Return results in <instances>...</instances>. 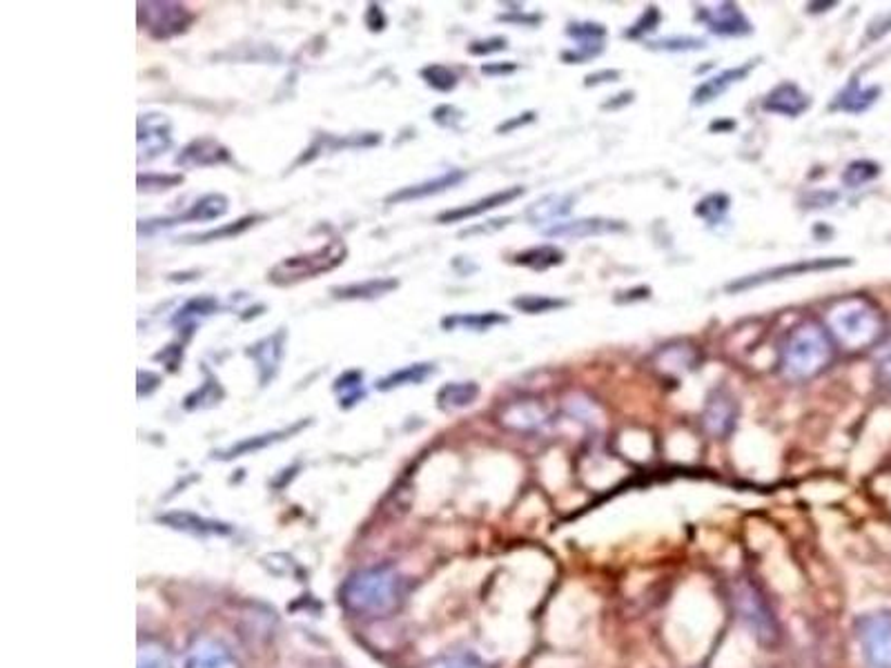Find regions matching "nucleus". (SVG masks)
Returning a JSON list of instances; mask_svg holds the SVG:
<instances>
[{
    "label": "nucleus",
    "mask_w": 891,
    "mask_h": 668,
    "mask_svg": "<svg viewBox=\"0 0 891 668\" xmlns=\"http://www.w3.org/2000/svg\"><path fill=\"white\" fill-rule=\"evenodd\" d=\"M480 397V386L475 382H453L440 388L437 393V406L446 412L463 410L478 401Z\"/></svg>",
    "instance_id": "25"
},
{
    "label": "nucleus",
    "mask_w": 891,
    "mask_h": 668,
    "mask_svg": "<svg viewBox=\"0 0 891 668\" xmlns=\"http://www.w3.org/2000/svg\"><path fill=\"white\" fill-rule=\"evenodd\" d=\"M334 390L339 393V401H342L344 408L355 406L361 397H364V388H361V372L359 370H348L344 372L342 377L334 382Z\"/></svg>",
    "instance_id": "38"
},
{
    "label": "nucleus",
    "mask_w": 891,
    "mask_h": 668,
    "mask_svg": "<svg viewBox=\"0 0 891 668\" xmlns=\"http://www.w3.org/2000/svg\"><path fill=\"white\" fill-rule=\"evenodd\" d=\"M887 31H891V14L876 18V21L867 27V38H869V40H876V38L884 36Z\"/></svg>",
    "instance_id": "53"
},
{
    "label": "nucleus",
    "mask_w": 891,
    "mask_h": 668,
    "mask_svg": "<svg viewBox=\"0 0 891 668\" xmlns=\"http://www.w3.org/2000/svg\"><path fill=\"white\" fill-rule=\"evenodd\" d=\"M228 160L230 152L215 139H196L177 156V165L181 167H209Z\"/></svg>",
    "instance_id": "20"
},
{
    "label": "nucleus",
    "mask_w": 891,
    "mask_h": 668,
    "mask_svg": "<svg viewBox=\"0 0 891 668\" xmlns=\"http://www.w3.org/2000/svg\"><path fill=\"white\" fill-rule=\"evenodd\" d=\"M810 107H812V97L807 92H802L791 80L780 82V86H776L765 97V101H762V110L765 112L789 116V118L802 116Z\"/></svg>",
    "instance_id": "16"
},
{
    "label": "nucleus",
    "mask_w": 891,
    "mask_h": 668,
    "mask_svg": "<svg viewBox=\"0 0 891 668\" xmlns=\"http://www.w3.org/2000/svg\"><path fill=\"white\" fill-rule=\"evenodd\" d=\"M499 323H508V317L499 314V312H493V310L491 312H471V314H453V317H446L442 321V325L446 330L463 327V330H473V332H486V330H491L493 325H499Z\"/></svg>",
    "instance_id": "29"
},
{
    "label": "nucleus",
    "mask_w": 891,
    "mask_h": 668,
    "mask_svg": "<svg viewBox=\"0 0 891 668\" xmlns=\"http://www.w3.org/2000/svg\"><path fill=\"white\" fill-rule=\"evenodd\" d=\"M856 638L867 668H891V613L874 611L856 619Z\"/></svg>",
    "instance_id": "6"
},
{
    "label": "nucleus",
    "mask_w": 891,
    "mask_h": 668,
    "mask_svg": "<svg viewBox=\"0 0 891 668\" xmlns=\"http://www.w3.org/2000/svg\"><path fill=\"white\" fill-rule=\"evenodd\" d=\"M831 339L844 350L874 348L884 337V321L880 308L861 295L844 297L827 310Z\"/></svg>",
    "instance_id": "3"
},
{
    "label": "nucleus",
    "mask_w": 891,
    "mask_h": 668,
    "mask_svg": "<svg viewBox=\"0 0 891 668\" xmlns=\"http://www.w3.org/2000/svg\"><path fill=\"white\" fill-rule=\"evenodd\" d=\"M161 384V377L150 370H141L139 372V397H148L150 393H154Z\"/></svg>",
    "instance_id": "50"
},
{
    "label": "nucleus",
    "mask_w": 891,
    "mask_h": 668,
    "mask_svg": "<svg viewBox=\"0 0 891 668\" xmlns=\"http://www.w3.org/2000/svg\"><path fill=\"white\" fill-rule=\"evenodd\" d=\"M399 283L395 279H370L364 283H353L344 287H332L336 299H377L393 292Z\"/></svg>",
    "instance_id": "27"
},
{
    "label": "nucleus",
    "mask_w": 891,
    "mask_h": 668,
    "mask_svg": "<svg viewBox=\"0 0 891 668\" xmlns=\"http://www.w3.org/2000/svg\"><path fill=\"white\" fill-rule=\"evenodd\" d=\"M613 99H615V101L604 103L602 110H618V107H622V105H628V103L633 101V92H622V94H618V97H613Z\"/></svg>",
    "instance_id": "55"
},
{
    "label": "nucleus",
    "mask_w": 891,
    "mask_h": 668,
    "mask_svg": "<svg viewBox=\"0 0 891 668\" xmlns=\"http://www.w3.org/2000/svg\"><path fill=\"white\" fill-rule=\"evenodd\" d=\"M567 306H569L567 299H556V297H546V295H522L513 299V308L526 314H544L550 310H562Z\"/></svg>",
    "instance_id": "39"
},
{
    "label": "nucleus",
    "mask_w": 891,
    "mask_h": 668,
    "mask_svg": "<svg viewBox=\"0 0 891 668\" xmlns=\"http://www.w3.org/2000/svg\"><path fill=\"white\" fill-rule=\"evenodd\" d=\"M836 357V342L818 321L793 325L780 346V372L791 382H810L823 374Z\"/></svg>",
    "instance_id": "2"
},
{
    "label": "nucleus",
    "mask_w": 891,
    "mask_h": 668,
    "mask_svg": "<svg viewBox=\"0 0 891 668\" xmlns=\"http://www.w3.org/2000/svg\"><path fill=\"white\" fill-rule=\"evenodd\" d=\"M702 428L713 439H725L738 424V399L727 388H713L702 408Z\"/></svg>",
    "instance_id": "9"
},
{
    "label": "nucleus",
    "mask_w": 891,
    "mask_h": 668,
    "mask_svg": "<svg viewBox=\"0 0 891 668\" xmlns=\"http://www.w3.org/2000/svg\"><path fill=\"white\" fill-rule=\"evenodd\" d=\"M871 357L878 382L882 386H891V334H884V337L874 346Z\"/></svg>",
    "instance_id": "42"
},
{
    "label": "nucleus",
    "mask_w": 891,
    "mask_h": 668,
    "mask_svg": "<svg viewBox=\"0 0 891 668\" xmlns=\"http://www.w3.org/2000/svg\"><path fill=\"white\" fill-rule=\"evenodd\" d=\"M139 160H152L173 145V120L163 112H148L139 116Z\"/></svg>",
    "instance_id": "11"
},
{
    "label": "nucleus",
    "mask_w": 891,
    "mask_h": 668,
    "mask_svg": "<svg viewBox=\"0 0 891 668\" xmlns=\"http://www.w3.org/2000/svg\"><path fill=\"white\" fill-rule=\"evenodd\" d=\"M254 221V217H245V219H239L237 223H232V226H226V228H219V230H212V232H205V234H194V236H186V241H190V243H207V241H219V239H226V236H237V234H241L245 228H250Z\"/></svg>",
    "instance_id": "45"
},
{
    "label": "nucleus",
    "mask_w": 891,
    "mask_h": 668,
    "mask_svg": "<svg viewBox=\"0 0 891 668\" xmlns=\"http://www.w3.org/2000/svg\"><path fill=\"white\" fill-rule=\"evenodd\" d=\"M499 424L515 433H539L548 424V412L535 399H518L501 408Z\"/></svg>",
    "instance_id": "12"
},
{
    "label": "nucleus",
    "mask_w": 891,
    "mask_h": 668,
    "mask_svg": "<svg viewBox=\"0 0 891 668\" xmlns=\"http://www.w3.org/2000/svg\"><path fill=\"white\" fill-rule=\"evenodd\" d=\"M698 355L687 348V346H669L660 352V365L664 370H675V372H689L696 368Z\"/></svg>",
    "instance_id": "35"
},
{
    "label": "nucleus",
    "mask_w": 891,
    "mask_h": 668,
    "mask_svg": "<svg viewBox=\"0 0 891 668\" xmlns=\"http://www.w3.org/2000/svg\"><path fill=\"white\" fill-rule=\"evenodd\" d=\"M203 374H205L203 386L186 397V403H183L186 410L209 408V406H215L224 399V388H221V384H219V380L215 377V374H212L207 368H203Z\"/></svg>",
    "instance_id": "32"
},
{
    "label": "nucleus",
    "mask_w": 891,
    "mask_h": 668,
    "mask_svg": "<svg viewBox=\"0 0 891 668\" xmlns=\"http://www.w3.org/2000/svg\"><path fill=\"white\" fill-rule=\"evenodd\" d=\"M421 78L427 80L429 86H431L433 90H437V92H453V90L457 88V82H459L457 74H455L450 67H446V65H429V67H423V69H421Z\"/></svg>",
    "instance_id": "41"
},
{
    "label": "nucleus",
    "mask_w": 891,
    "mask_h": 668,
    "mask_svg": "<svg viewBox=\"0 0 891 668\" xmlns=\"http://www.w3.org/2000/svg\"><path fill=\"white\" fill-rule=\"evenodd\" d=\"M219 308V304H217V299H212V297H196V299H190L181 310H179V314H177V323H188V321H194L196 317H205V314H212Z\"/></svg>",
    "instance_id": "43"
},
{
    "label": "nucleus",
    "mask_w": 891,
    "mask_h": 668,
    "mask_svg": "<svg viewBox=\"0 0 891 668\" xmlns=\"http://www.w3.org/2000/svg\"><path fill=\"white\" fill-rule=\"evenodd\" d=\"M228 213V198L224 194H207L203 198H199L190 210L177 219H167L163 221L165 226H175V223H205V221H217Z\"/></svg>",
    "instance_id": "23"
},
{
    "label": "nucleus",
    "mask_w": 891,
    "mask_h": 668,
    "mask_svg": "<svg viewBox=\"0 0 891 668\" xmlns=\"http://www.w3.org/2000/svg\"><path fill=\"white\" fill-rule=\"evenodd\" d=\"M880 88L871 86V88H861V82L854 78L850 80V86H847L842 92H838L836 101H833V110H842V112H850V114H863L867 112L880 97Z\"/></svg>",
    "instance_id": "22"
},
{
    "label": "nucleus",
    "mask_w": 891,
    "mask_h": 668,
    "mask_svg": "<svg viewBox=\"0 0 891 668\" xmlns=\"http://www.w3.org/2000/svg\"><path fill=\"white\" fill-rule=\"evenodd\" d=\"M880 177V165L874 160H852L850 165L844 167V172L840 177L842 185L850 188V190H858L867 183H871L874 179Z\"/></svg>",
    "instance_id": "33"
},
{
    "label": "nucleus",
    "mask_w": 891,
    "mask_h": 668,
    "mask_svg": "<svg viewBox=\"0 0 891 668\" xmlns=\"http://www.w3.org/2000/svg\"><path fill=\"white\" fill-rule=\"evenodd\" d=\"M285 337H288L285 327H279L275 334H270V337H266V339H262V342H257V344L247 348V357L254 363H257L262 386H268L275 380V374L279 372V365H281V359H283V348H285Z\"/></svg>",
    "instance_id": "14"
},
{
    "label": "nucleus",
    "mask_w": 891,
    "mask_h": 668,
    "mask_svg": "<svg viewBox=\"0 0 891 668\" xmlns=\"http://www.w3.org/2000/svg\"><path fill=\"white\" fill-rule=\"evenodd\" d=\"M533 120H535V112H524V114H520L518 118H511V120L501 123L499 128H497V132H499V134L513 132V130H518V128H524V125H529V123H533Z\"/></svg>",
    "instance_id": "51"
},
{
    "label": "nucleus",
    "mask_w": 891,
    "mask_h": 668,
    "mask_svg": "<svg viewBox=\"0 0 891 668\" xmlns=\"http://www.w3.org/2000/svg\"><path fill=\"white\" fill-rule=\"evenodd\" d=\"M755 65H758L755 61H747L744 65H738V67L725 69V72H720V74H713L711 78H707L704 82H700V86L693 90L691 103H693V105H709V103H713L715 99L723 97L731 86H736V82L744 80Z\"/></svg>",
    "instance_id": "19"
},
{
    "label": "nucleus",
    "mask_w": 891,
    "mask_h": 668,
    "mask_svg": "<svg viewBox=\"0 0 891 668\" xmlns=\"http://www.w3.org/2000/svg\"><path fill=\"white\" fill-rule=\"evenodd\" d=\"M564 261H567V255H564V249L558 247V245H535V247H529V249H524V253L515 255L518 266H524V268H531V270H537V272L562 266Z\"/></svg>",
    "instance_id": "26"
},
{
    "label": "nucleus",
    "mask_w": 891,
    "mask_h": 668,
    "mask_svg": "<svg viewBox=\"0 0 891 668\" xmlns=\"http://www.w3.org/2000/svg\"><path fill=\"white\" fill-rule=\"evenodd\" d=\"M620 80V72L618 69H602V72H593L584 78V86L586 88H596V86H604V82H618Z\"/></svg>",
    "instance_id": "49"
},
{
    "label": "nucleus",
    "mask_w": 891,
    "mask_h": 668,
    "mask_svg": "<svg viewBox=\"0 0 891 668\" xmlns=\"http://www.w3.org/2000/svg\"><path fill=\"white\" fill-rule=\"evenodd\" d=\"M161 522L167 524L169 528H175V530H183V532L201 535V537L203 535H230L232 532V526L215 522V519L199 517L194 513H169V515L161 517Z\"/></svg>",
    "instance_id": "24"
},
{
    "label": "nucleus",
    "mask_w": 891,
    "mask_h": 668,
    "mask_svg": "<svg viewBox=\"0 0 891 668\" xmlns=\"http://www.w3.org/2000/svg\"><path fill=\"white\" fill-rule=\"evenodd\" d=\"M626 226L622 221L613 219H602V217H584L575 221H560L542 230L544 236L550 239H588V236H600V234H613V232H624Z\"/></svg>",
    "instance_id": "15"
},
{
    "label": "nucleus",
    "mask_w": 891,
    "mask_h": 668,
    "mask_svg": "<svg viewBox=\"0 0 891 668\" xmlns=\"http://www.w3.org/2000/svg\"><path fill=\"white\" fill-rule=\"evenodd\" d=\"M433 374H435L433 363H412V365H406V368L389 374V377H384V380H379L377 388L386 393V390L402 388V386H408V384L419 386L421 382H427L429 377H433Z\"/></svg>",
    "instance_id": "28"
},
{
    "label": "nucleus",
    "mask_w": 891,
    "mask_h": 668,
    "mask_svg": "<svg viewBox=\"0 0 891 668\" xmlns=\"http://www.w3.org/2000/svg\"><path fill=\"white\" fill-rule=\"evenodd\" d=\"M854 261L847 259V257H818V259H804V261H795V264H787V266H778V268H769V270H762L755 274H747L740 279H734L731 283H727V292L731 295H740V292H747L751 287H760V285H767L774 281H782L789 277H800V274H810V272H827V270H838V268H847L852 266Z\"/></svg>",
    "instance_id": "7"
},
{
    "label": "nucleus",
    "mask_w": 891,
    "mask_h": 668,
    "mask_svg": "<svg viewBox=\"0 0 891 668\" xmlns=\"http://www.w3.org/2000/svg\"><path fill=\"white\" fill-rule=\"evenodd\" d=\"M524 192H526V190L520 188V185L506 188V190L495 192V194H488V196H484V198H480V201H475V203L461 205V207H455V210L442 213V215L437 217V221H440V223H459V221H466V219L482 217V215H486V213H491V210H497V207H501V205L513 203L515 198L524 196Z\"/></svg>",
    "instance_id": "17"
},
{
    "label": "nucleus",
    "mask_w": 891,
    "mask_h": 668,
    "mask_svg": "<svg viewBox=\"0 0 891 668\" xmlns=\"http://www.w3.org/2000/svg\"><path fill=\"white\" fill-rule=\"evenodd\" d=\"M729 207H731V198L727 194L713 192V194H707L702 201H698L693 213H696V217H700L709 226H715V223H720L727 217Z\"/></svg>",
    "instance_id": "34"
},
{
    "label": "nucleus",
    "mask_w": 891,
    "mask_h": 668,
    "mask_svg": "<svg viewBox=\"0 0 891 668\" xmlns=\"http://www.w3.org/2000/svg\"><path fill=\"white\" fill-rule=\"evenodd\" d=\"M433 118L442 125V128L455 130L457 123L463 118V112H459V110L453 107V105H440V107L433 112Z\"/></svg>",
    "instance_id": "48"
},
{
    "label": "nucleus",
    "mask_w": 891,
    "mask_h": 668,
    "mask_svg": "<svg viewBox=\"0 0 891 668\" xmlns=\"http://www.w3.org/2000/svg\"><path fill=\"white\" fill-rule=\"evenodd\" d=\"M406 579L393 566H372L351 575L339 600L357 617H389L404 604Z\"/></svg>",
    "instance_id": "1"
},
{
    "label": "nucleus",
    "mask_w": 891,
    "mask_h": 668,
    "mask_svg": "<svg viewBox=\"0 0 891 668\" xmlns=\"http://www.w3.org/2000/svg\"><path fill=\"white\" fill-rule=\"evenodd\" d=\"M567 36L575 40V48H584V50H596L602 52L604 50V36H607V27L602 23H593V21H584V23H571L567 27Z\"/></svg>",
    "instance_id": "31"
},
{
    "label": "nucleus",
    "mask_w": 891,
    "mask_h": 668,
    "mask_svg": "<svg viewBox=\"0 0 891 668\" xmlns=\"http://www.w3.org/2000/svg\"><path fill=\"white\" fill-rule=\"evenodd\" d=\"M194 14L181 5L161 0V3H139V25L156 40H165L188 31Z\"/></svg>",
    "instance_id": "8"
},
{
    "label": "nucleus",
    "mask_w": 891,
    "mask_h": 668,
    "mask_svg": "<svg viewBox=\"0 0 891 668\" xmlns=\"http://www.w3.org/2000/svg\"><path fill=\"white\" fill-rule=\"evenodd\" d=\"M366 25H368L372 31H381V29L386 27V16H384V12H381V5H370V8H368Z\"/></svg>",
    "instance_id": "52"
},
{
    "label": "nucleus",
    "mask_w": 891,
    "mask_h": 668,
    "mask_svg": "<svg viewBox=\"0 0 891 668\" xmlns=\"http://www.w3.org/2000/svg\"><path fill=\"white\" fill-rule=\"evenodd\" d=\"M183 179L179 175L169 177V175H141L139 177V190L141 192H156V190H169V188H177Z\"/></svg>",
    "instance_id": "46"
},
{
    "label": "nucleus",
    "mask_w": 891,
    "mask_h": 668,
    "mask_svg": "<svg viewBox=\"0 0 891 668\" xmlns=\"http://www.w3.org/2000/svg\"><path fill=\"white\" fill-rule=\"evenodd\" d=\"M183 668H241V664L219 640L199 638L188 648Z\"/></svg>",
    "instance_id": "13"
},
{
    "label": "nucleus",
    "mask_w": 891,
    "mask_h": 668,
    "mask_svg": "<svg viewBox=\"0 0 891 668\" xmlns=\"http://www.w3.org/2000/svg\"><path fill=\"white\" fill-rule=\"evenodd\" d=\"M346 259V245L342 241H330L328 245L315 249V253L290 257L277 264L270 272V281L277 285H288L302 279H313L321 272H330L342 266Z\"/></svg>",
    "instance_id": "5"
},
{
    "label": "nucleus",
    "mask_w": 891,
    "mask_h": 668,
    "mask_svg": "<svg viewBox=\"0 0 891 668\" xmlns=\"http://www.w3.org/2000/svg\"><path fill=\"white\" fill-rule=\"evenodd\" d=\"M423 668H491L486 659H482L480 655L471 653V651H455V653H446L435 657L433 661H429Z\"/></svg>",
    "instance_id": "36"
},
{
    "label": "nucleus",
    "mask_w": 891,
    "mask_h": 668,
    "mask_svg": "<svg viewBox=\"0 0 891 668\" xmlns=\"http://www.w3.org/2000/svg\"><path fill=\"white\" fill-rule=\"evenodd\" d=\"M647 48L658 50V52H700V50H707V40L696 38V36H669V38L651 40V43H647Z\"/></svg>",
    "instance_id": "37"
},
{
    "label": "nucleus",
    "mask_w": 891,
    "mask_h": 668,
    "mask_svg": "<svg viewBox=\"0 0 891 668\" xmlns=\"http://www.w3.org/2000/svg\"><path fill=\"white\" fill-rule=\"evenodd\" d=\"M515 69H518L515 63H491V65H484V67H482V74H488V76H506V74H513Z\"/></svg>",
    "instance_id": "54"
},
{
    "label": "nucleus",
    "mask_w": 891,
    "mask_h": 668,
    "mask_svg": "<svg viewBox=\"0 0 891 668\" xmlns=\"http://www.w3.org/2000/svg\"><path fill=\"white\" fill-rule=\"evenodd\" d=\"M696 18L715 36L725 38H742L753 31L751 21L742 14L736 3H717L713 8H698Z\"/></svg>",
    "instance_id": "10"
},
{
    "label": "nucleus",
    "mask_w": 891,
    "mask_h": 668,
    "mask_svg": "<svg viewBox=\"0 0 891 668\" xmlns=\"http://www.w3.org/2000/svg\"><path fill=\"white\" fill-rule=\"evenodd\" d=\"M302 426H304V424L292 426V428H288V431H277V433H268V435H257V437L243 439V441L230 446L228 450H219L215 457H219V459H237V457H243V454H250V452H257V450H262V448H266V446H272L275 441L288 437V435H294Z\"/></svg>",
    "instance_id": "30"
},
{
    "label": "nucleus",
    "mask_w": 891,
    "mask_h": 668,
    "mask_svg": "<svg viewBox=\"0 0 891 668\" xmlns=\"http://www.w3.org/2000/svg\"><path fill=\"white\" fill-rule=\"evenodd\" d=\"M508 50V38L506 36H491L484 40H475V43L469 48V52L473 56H488V54H497Z\"/></svg>",
    "instance_id": "47"
},
{
    "label": "nucleus",
    "mask_w": 891,
    "mask_h": 668,
    "mask_svg": "<svg viewBox=\"0 0 891 668\" xmlns=\"http://www.w3.org/2000/svg\"><path fill=\"white\" fill-rule=\"evenodd\" d=\"M463 179H466V172H461V170H448L446 175H442V177H437V179H431V181H423V183H419V185H410V188L399 190V192L393 194L389 201H391V203H399V201H415V198L435 196V194H442V192H446V190L459 185Z\"/></svg>",
    "instance_id": "21"
},
{
    "label": "nucleus",
    "mask_w": 891,
    "mask_h": 668,
    "mask_svg": "<svg viewBox=\"0 0 891 668\" xmlns=\"http://www.w3.org/2000/svg\"><path fill=\"white\" fill-rule=\"evenodd\" d=\"M575 194H546L526 207V221L539 230L560 223L575 205Z\"/></svg>",
    "instance_id": "18"
},
{
    "label": "nucleus",
    "mask_w": 891,
    "mask_h": 668,
    "mask_svg": "<svg viewBox=\"0 0 891 668\" xmlns=\"http://www.w3.org/2000/svg\"><path fill=\"white\" fill-rule=\"evenodd\" d=\"M660 21H662L660 10H658L655 5H649V8L645 10V14L633 23V27L624 31V36H626V38H642V36H647V34H653V31L658 29Z\"/></svg>",
    "instance_id": "44"
},
{
    "label": "nucleus",
    "mask_w": 891,
    "mask_h": 668,
    "mask_svg": "<svg viewBox=\"0 0 891 668\" xmlns=\"http://www.w3.org/2000/svg\"><path fill=\"white\" fill-rule=\"evenodd\" d=\"M729 600L736 617L760 646L776 648L780 644V621L765 591H762L755 581L744 577L734 579L729 589Z\"/></svg>",
    "instance_id": "4"
},
{
    "label": "nucleus",
    "mask_w": 891,
    "mask_h": 668,
    "mask_svg": "<svg viewBox=\"0 0 891 668\" xmlns=\"http://www.w3.org/2000/svg\"><path fill=\"white\" fill-rule=\"evenodd\" d=\"M833 8H838L836 0H831V3H810V5H807V12H812V14H823V12H829V10H833Z\"/></svg>",
    "instance_id": "56"
},
{
    "label": "nucleus",
    "mask_w": 891,
    "mask_h": 668,
    "mask_svg": "<svg viewBox=\"0 0 891 668\" xmlns=\"http://www.w3.org/2000/svg\"><path fill=\"white\" fill-rule=\"evenodd\" d=\"M137 668H175L173 659H169L167 651L152 640H145L139 644V661Z\"/></svg>",
    "instance_id": "40"
}]
</instances>
